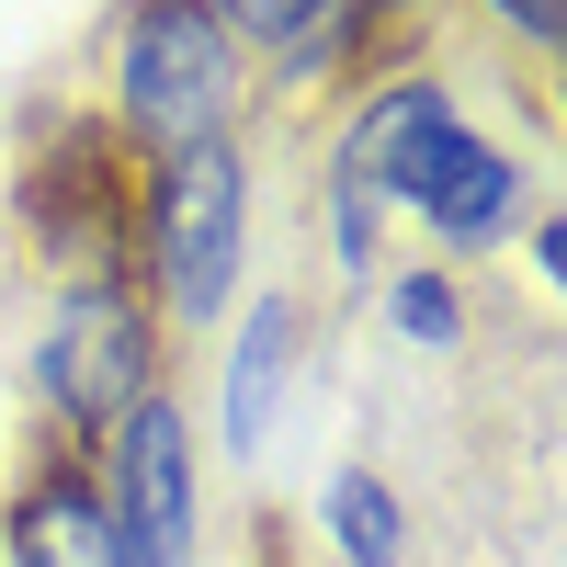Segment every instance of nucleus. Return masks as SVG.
<instances>
[{
    "instance_id": "1",
    "label": "nucleus",
    "mask_w": 567,
    "mask_h": 567,
    "mask_svg": "<svg viewBox=\"0 0 567 567\" xmlns=\"http://www.w3.org/2000/svg\"><path fill=\"white\" fill-rule=\"evenodd\" d=\"M227 103H239V45H227L216 12H136L125 23V136H148L159 159L216 148Z\"/></svg>"
},
{
    "instance_id": "2",
    "label": "nucleus",
    "mask_w": 567,
    "mask_h": 567,
    "mask_svg": "<svg viewBox=\"0 0 567 567\" xmlns=\"http://www.w3.org/2000/svg\"><path fill=\"white\" fill-rule=\"evenodd\" d=\"M23 216H34V250L58 261V272L114 284L125 272V239L148 227L136 171H125V136L114 125H58L45 159H34V182H23Z\"/></svg>"
},
{
    "instance_id": "3",
    "label": "nucleus",
    "mask_w": 567,
    "mask_h": 567,
    "mask_svg": "<svg viewBox=\"0 0 567 567\" xmlns=\"http://www.w3.org/2000/svg\"><path fill=\"white\" fill-rule=\"evenodd\" d=\"M239 239H250V171H239V136L159 159L148 250H159V296H171L182 318H216V307H227V284H239Z\"/></svg>"
},
{
    "instance_id": "4",
    "label": "nucleus",
    "mask_w": 567,
    "mask_h": 567,
    "mask_svg": "<svg viewBox=\"0 0 567 567\" xmlns=\"http://www.w3.org/2000/svg\"><path fill=\"white\" fill-rule=\"evenodd\" d=\"M148 307L125 296V284H69L58 318H45V341H34V386L45 409L69 420V432H114L125 409H148Z\"/></svg>"
},
{
    "instance_id": "5",
    "label": "nucleus",
    "mask_w": 567,
    "mask_h": 567,
    "mask_svg": "<svg viewBox=\"0 0 567 567\" xmlns=\"http://www.w3.org/2000/svg\"><path fill=\"white\" fill-rule=\"evenodd\" d=\"M103 511L125 534V567H194V432L182 409L148 398L103 443Z\"/></svg>"
},
{
    "instance_id": "6",
    "label": "nucleus",
    "mask_w": 567,
    "mask_h": 567,
    "mask_svg": "<svg viewBox=\"0 0 567 567\" xmlns=\"http://www.w3.org/2000/svg\"><path fill=\"white\" fill-rule=\"evenodd\" d=\"M454 103H443V80H398V91H374V103L352 114V136H341V194H363V205H420L432 194V171L454 159Z\"/></svg>"
},
{
    "instance_id": "7",
    "label": "nucleus",
    "mask_w": 567,
    "mask_h": 567,
    "mask_svg": "<svg viewBox=\"0 0 567 567\" xmlns=\"http://www.w3.org/2000/svg\"><path fill=\"white\" fill-rule=\"evenodd\" d=\"M12 567H125V534L103 511V477L80 454H34L12 488Z\"/></svg>"
},
{
    "instance_id": "8",
    "label": "nucleus",
    "mask_w": 567,
    "mask_h": 567,
    "mask_svg": "<svg viewBox=\"0 0 567 567\" xmlns=\"http://www.w3.org/2000/svg\"><path fill=\"white\" fill-rule=\"evenodd\" d=\"M511 205H523V159L488 148V136H454V159L432 171V194H420V216H432V239L443 250H488Z\"/></svg>"
},
{
    "instance_id": "9",
    "label": "nucleus",
    "mask_w": 567,
    "mask_h": 567,
    "mask_svg": "<svg viewBox=\"0 0 567 567\" xmlns=\"http://www.w3.org/2000/svg\"><path fill=\"white\" fill-rule=\"evenodd\" d=\"M284 374H296V307L261 296L239 318V352H227V454H261L272 409H284Z\"/></svg>"
},
{
    "instance_id": "10",
    "label": "nucleus",
    "mask_w": 567,
    "mask_h": 567,
    "mask_svg": "<svg viewBox=\"0 0 567 567\" xmlns=\"http://www.w3.org/2000/svg\"><path fill=\"white\" fill-rule=\"evenodd\" d=\"M329 534H341V556L352 567H398V545H409V523H398V499H386V477H329Z\"/></svg>"
},
{
    "instance_id": "11",
    "label": "nucleus",
    "mask_w": 567,
    "mask_h": 567,
    "mask_svg": "<svg viewBox=\"0 0 567 567\" xmlns=\"http://www.w3.org/2000/svg\"><path fill=\"white\" fill-rule=\"evenodd\" d=\"M398 329H409V341H454V284L409 272V284H398Z\"/></svg>"
}]
</instances>
